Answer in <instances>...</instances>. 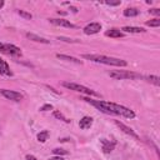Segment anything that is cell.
Listing matches in <instances>:
<instances>
[{
  "instance_id": "cell-16",
  "label": "cell",
  "mask_w": 160,
  "mask_h": 160,
  "mask_svg": "<svg viewBox=\"0 0 160 160\" xmlns=\"http://www.w3.org/2000/svg\"><path fill=\"white\" fill-rule=\"evenodd\" d=\"M106 36H110V38H122L124 36V32L118 30V29H110L105 32Z\"/></svg>"
},
{
  "instance_id": "cell-22",
  "label": "cell",
  "mask_w": 160,
  "mask_h": 160,
  "mask_svg": "<svg viewBox=\"0 0 160 160\" xmlns=\"http://www.w3.org/2000/svg\"><path fill=\"white\" fill-rule=\"evenodd\" d=\"M54 116L56 118V119H59V120H62V121H65V122H70V120L68 119V118H65L60 111H58V110H55L54 111Z\"/></svg>"
},
{
  "instance_id": "cell-29",
  "label": "cell",
  "mask_w": 160,
  "mask_h": 160,
  "mask_svg": "<svg viewBox=\"0 0 160 160\" xmlns=\"http://www.w3.org/2000/svg\"><path fill=\"white\" fill-rule=\"evenodd\" d=\"M49 160H64V159H62L61 156H58V155H56V156H54V158H50Z\"/></svg>"
},
{
  "instance_id": "cell-3",
  "label": "cell",
  "mask_w": 160,
  "mask_h": 160,
  "mask_svg": "<svg viewBox=\"0 0 160 160\" xmlns=\"http://www.w3.org/2000/svg\"><path fill=\"white\" fill-rule=\"evenodd\" d=\"M109 75L114 79H118V80H124V79L135 80V79L142 78V75L134 72V71H129V70H111V71H109Z\"/></svg>"
},
{
  "instance_id": "cell-26",
  "label": "cell",
  "mask_w": 160,
  "mask_h": 160,
  "mask_svg": "<svg viewBox=\"0 0 160 160\" xmlns=\"http://www.w3.org/2000/svg\"><path fill=\"white\" fill-rule=\"evenodd\" d=\"M149 12H150V14H152V15H156V16H159V15H160V10H159V9H156V8L150 9V10H149Z\"/></svg>"
},
{
  "instance_id": "cell-7",
  "label": "cell",
  "mask_w": 160,
  "mask_h": 160,
  "mask_svg": "<svg viewBox=\"0 0 160 160\" xmlns=\"http://www.w3.org/2000/svg\"><path fill=\"white\" fill-rule=\"evenodd\" d=\"M114 122H115V125H116V126H118V128H119V129H120V130H121L122 132H125L126 135H130L131 138H134V139H136V140H139V135H138V134H136V132H135V131H134V130H132L131 128H129V126H126L125 124H122V122H120L119 120H115Z\"/></svg>"
},
{
  "instance_id": "cell-13",
  "label": "cell",
  "mask_w": 160,
  "mask_h": 160,
  "mask_svg": "<svg viewBox=\"0 0 160 160\" xmlns=\"http://www.w3.org/2000/svg\"><path fill=\"white\" fill-rule=\"evenodd\" d=\"M56 58L60 59V60H65V61H70V62H74V64H78V65H81L82 61L74 58V56H69V55H64V54H56Z\"/></svg>"
},
{
  "instance_id": "cell-20",
  "label": "cell",
  "mask_w": 160,
  "mask_h": 160,
  "mask_svg": "<svg viewBox=\"0 0 160 160\" xmlns=\"http://www.w3.org/2000/svg\"><path fill=\"white\" fill-rule=\"evenodd\" d=\"M146 24V26H152V28H158V26H160V19H152V20H149V21H146L145 22Z\"/></svg>"
},
{
  "instance_id": "cell-12",
  "label": "cell",
  "mask_w": 160,
  "mask_h": 160,
  "mask_svg": "<svg viewBox=\"0 0 160 160\" xmlns=\"http://www.w3.org/2000/svg\"><path fill=\"white\" fill-rule=\"evenodd\" d=\"M25 35H26L28 39H30V40H32L35 42H41V44H49L50 42L49 40H46V39H44V38H41V36L36 35V34H32V32H26Z\"/></svg>"
},
{
  "instance_id": "cell-8",
  "label": "cell",
  "mask_w": 160,
  "mask_h": 160,
  "mask_svg": "<svg viewBox=\"0 0 160 160\" xmlns=\"http://www.w3.org/2000/svg\"><path fill=\"white\" fill-rule=\"evenodd\" d=\"M100 30H101V24L100 22H90L82 29L84 34H86V35H94V34L99 32Z\"/></svg>"
},
{
  "instance_id": "cell-28",
  "label": "cell",
  "mask_w": 160,
  "mask_h": 160,
  "mask_svg": "<svg viewBox=\"0 0 160 160\" xmlns=\"http://www.w3.org/2000/svg\"><path fill=\"white\" fill-rule=\"evenodd\" d=\"M25 159H26V160H38L34 155H26V156H25Z\"/></svg>"
},
{
  "instance_id": "cell-6",
  "label": "cell",
  "mask_w": 160,
  "mask_h": 160,
  "mask_svg": "<svg viewBox=\"0 0 160 160\" xmlns=\"http://www.w3.org/2000/svg\"><path fill=\"white\" fill-rule=\"evenodd\" d=\"M0 94L9 99V100H12V101H20L22 100V94L18 92V91H14V90H8V89H0Z\"/></svg>"
},
{
  "instance_id": "cell-25",
  "label": "cell",
  "mask_w": 160,
  "mask_h": 160,
  "mask_svg": "<svg viewBox=\"0 0 160 160\" xmlns=\"http://www.w3.org/2000/svg\"><path fill=\"white\" fill-rule=\"evenodd\" d=\"M51 109H52V105H50V104H45L44 106L40 108V111H48V110H51Z\"/></svg>"
},
{
  "instance_id": "cell-11",
  "label": "cell",
  "mask_w": 160,
  "mask_h": 160,
  "mask_svg": "<svg viewBox=\"0 0 160 160\" xmlns=\"http://www.w3.org/2000/svg\"><path fill=\"white\" fill-rule=\"evenodd\" d=\"M0 74H4L6 76H12V72L10 71V68L8 65V62L0 58Z\"/></svg>"
},
{
  "instance_id": "cell-9",
  "label": "cell",
  "mask_w": 160,
  "mask_h": 160,
  "mask_svg": "<svg viewBox=\"0 0 160 160\" xmlns=\"http://www.w3.org/2000/svg\"><path fill=\"white\" fill-rule=\"evenodd\" d=\"M49 21L54 25H58V26H64V28H70V29H75L76 26L74 24H71L70 21L65 20V19H49Z\"/></svg>"
},
{
  "instance_id": "cell-31",
  "label": "cell",
  "mask_w": 160,
  "mask_h": 160,
  "mask_svg": "<svg viewBox=\"0 0 160 160\" xmlns=\"http://www.w3.org/2000/svg\"><path fill=\"white\" fill-rule=\"evenodd\" d=\"M2 6H4V1H2V0H1V1H0V9H1V8H2Z\"/></svg>"
},
{
  "instance_id": "cell-21",
  "label": "cell",
  "mask_w": 160,
  "mask_h": 160,
  "mask_svg": "<svg viewBox=\"0 0 160 160\" xmlns=\"http://www.w3.org/2000/svg\"><path fill=\"white\" fill-rule=\"evenodd\" d=\"M18 14H19L21 18L26 19V20H31V19H32V15H31L30 12L25 11V10H18Z\"/></svg>"
},
{
  "instance_id": "cell-30",
  "label": "cell",
  "mask_w": 160,
  "mask_h": 160,
  "mask_svg": "<svg viewBox=\"0 0 160 160\" xmlns=\"http://www.w3.org/2000/svg\"><path fill=\"white\" fill-rule=\"evenodd\" d=\"M70 9H71V11H72V12H78V9H76V8H74V6H71Z\"/></svg>"
},
{
  "instance_id": "cell-2",
  "label": "cell",
  "mask_w": 160,
  "mask_h": 160,
  "mask_svg": "<svg viewBox=\"0 0 160 160\" xmlns=\"http://www.w3.org/2000/svg\"><path fill=\"white\" fill-rule=\"evenodd\" d=\"M84 59H88L90 61L94 62H99V64H105V65H111V66H119V68H124L128 65V62L122 59H118V58H111V56H105V55H99V54H84L82 55Z\"/></svg>"
},
{
  "instance_id": "cell-1",
  "label": "cell",
  "mask_w": 160,
  "mask_h": 160,
  "mask_svg": "<svg viewBox=\"0 0 160 160\" xmlns=\"http://www.w3.org/2000/svg\"><path fill=\"white\" fill-rule=\"evenodd\" d=\"M82 100H85L86 102L91 104L92 106H95L96 109H99L100 111H102L105 114L121 115V116L128 118V119H134L135 118V112L131 109H129L126 106H122L120 104L109 102V101H104V100H92L90 98H84Z\"/></svg>"
},
{
  "instance_id": "cell-10",
  "label": "cell",
  "mask_w": 160,
  "mask_h": 160,
  "mask_svg": "<svg viewBox=\"0 0 160 160\" xmlns=\"http://www.w3.org/2000/svg\"><path fill=\"white\" fill-rule=\"evenodd\" d=\"M101 145H102V151L105 154H109L114 150L115 145H116V141H110V140H106V139H101L100 140Z\"/></svg>"
},
{
  "instance_id": "cell-5",
  "label": "cell",
  "mask_w": 160,
  "mask_h": 160,
  "mask_svg": "<svg viewBox=\"0 0 160 160\" xmlns=\"http://www.w3.org/2000/svg\"><path fill=\"white\" fill-rule=\"evenodd\" d=\"M0 51L11 56H20L21 55V49L12 45V44H6V42H0Z\"/></svg>"
},
{
  "instance_id": "cell-27",
  "label": "cell",
  "mask_w": 160,
  "mask_h": 160,
  "mask_svg": "<svg viewBox=\"0 0 160 160\" xmlns=\"http://www.w3.org/2000/svg\"><path fill=\"white\" fill-rule=\"evenodd\" d=\"M106 5H110V6H118L120 5V1H105Z\"/></svg>"
},
{
  "instance_id": "cell-18",
  "label": "cell",
  "mask_w": 160,
  "mask_h": 160,
  "mask_svg": "<svg viewBox=\"0 0 160 160\" xmlns=\"http://www.w3.org/2000/svg\"><path fill=\"white\" fill-rule=\"evenodd\" d=\"M142 79H145L146 81H149V82H151L156 86L160 85V78L158 75H148V76H142Z\"/></svg>"
},
{
  "instance_id": "cell-19",
  "label": "cell",
  "mask_w": 160,
  "mask_h": 160,
  "mask_svg": "<svg viewBox=\"0 0 160 160\" xmlns=\"http://www.w3.org/2000/svg\"><path fill=\"white\" fill-rule=\"evenodd\" d=\"M48 136H49V131L48 130H42V131H40L38 134V140L40 142H45L48 140Z\"/></svg>"
},
{
  "instance_id": "cell-23",
  "label": "cell",
  "mask_w": 160,
  "mask_h": 160,
  "mask_svg": "<svg viewBox=\"0 0 160 160\" xmlns=\"http://www.w3.org/2000/svg\"><path fill=\"white\" fill-rule=\"evenodd\" d=\"M52 152H54L55 155H58V156H60V155H68V154H69V151H68V150H64V149H59V148L54 149V150H52Z\"/></svg>"
},
{
  "instance_id": "cell-14",
  "label": "cell",
  "mask_w": 160,
  "mask_h": 160,
  "mask_svg": "<svg viewBox=\"0 0 160 160\" xmlns=\"http://www.w3.org/2000/svg\"><path fill=\"white\" fill-rule=\"evenodd\" d=\"M91 125H92V118H90V116H84L79 121L80 129H89Z\"/></svg>"
},
{
  "instance_id": "cell-17",
  "label": "cell",
  "mask_w": 160,
  "mask_h": 160,
  "mask_svg": "<svg viewBox=\"0 0 160 160\" xmlns=\"http://www.w3.org/2000/svg\"><path fill=\"white\" fill-rule=\"evenodd\" d=\"M139 15V10L136 8H126L124 10V16L126 18H132V16H138Z\"/></svg>"
},
{
  "instance_id": "cell-15",
  "label": "cell",
  "mask_w": 160,
  "mask_h": 160,
  "mask_svg": "<svg viewBox=\"0 0 160 160\" xmlns=\"http://www.w3.org/2000/svg\"><path fill=\"white\" fill-rule=\"evenodd\" d=\"M121 30H122V32H130V34H136V32H144L145 31L142 28H139V26H124Z\"/></svg>"
},
{
  "instance_id": "cell-24",
  "label": "cell",
  "mask_w": 160,
  "mask_h": 160,
  "mask_svg": "<svg viewBox=\"0 0 160 160\" xmlns=\"http://www.w3.org/2000/svg\"><path fill=\"white\" fill-rule=\"evenodd\" d=\"M59 40H62V41H65V42H78V40H74V39H69V38H62V36H60V38H58Z\"/></svg>"
},
{
  "instance_id": "cell-4",
  "label": "cell",
  "mask_w": 160,
  "mask_h": 160,
  "mask_svg": "<svg viewBox=\"0 0 160 160\" xmlns=\"http://www.w3.org/2000/svg\"><path fill=\"white\" fill-rule=\"evenodd\" d=\"M61 85L66 89H70V90H74V91H78V92H82V94H86V95H94V96H99L98 92H95L94 90L84 86V85H80V84H76V82H70V81H62Z\"/></svg>"
}]
</instances>
